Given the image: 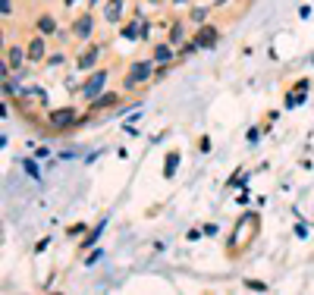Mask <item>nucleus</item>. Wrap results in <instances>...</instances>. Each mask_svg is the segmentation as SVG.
Instances as JSON below:
<instances>
[{
	"label": "nucleus",
	"instance_id": "nucleus-1",
	"mask_svg": "<svg viewBox=\"0 0 314 295\" xmlns=\"http://www.w3.org/2000/svg\"><path fill=\"white\" fill-rule=\"evenodd\" d=\"M104 88H107V69H95V76L82 85V98L95 101L98 95H104Z\"/></svg>",
	"mask_w": 314,
	"mask_h": 295
},
{
	"label": "nucleus",
	"instance_id": "nucleus-2",
	"mask_svg": "<svg viewBox=\"0 0 314 295\" xmlns=\"http://www.w3.org/2000/svg\"><path fill=\"white\" fill-rule=\"evenodd\" d=\"M151 79V63L148 60H138L132 69H129V76H126V88H132V85H141Z\"/></svg>",
	"mask_w": 314,
	"mask_h": 295
},
{
	"label": "nucleus",
	"instance_id": "nucleus-3",
	"mask_svg": "<svg viewBox=\"0 0 314 295\" xmlns=\"http://www.w3.org/2000/svg\"><path fill=\"white\" fill-rule=\"evenodd\" d=\"M91 28H95V19H91V13H82L79 19L72 22V38L88 41V38H91Z\"/></svg>",
	"mask_w": 314,
	"mask_h": 295
},
{
	"label": "nucleus",
	"instance_id": "nucleus-4",
	"mask_svg": "<svg viewBox=\"0 0 314 295\" xmlns=\"http://www.w3.org/2000/svg\"><path fill=\"white\" fill-rule=\"evenodd\" d=\"M50 123L57 126V129H66V126H72V123H79L76 107H60V110H53V113H50Z\"/></svg>",
	"mask_w": 314,
	"mask_h": 295
},
{
	"label": "nucleus",
	"instance_id": "nucleus-5",
	"mask_svg": "<svg viewBox=\"0 0 314 295\" xmlns=\"http://www.w3.org/2000/svg\"><path fill=\"white\" fill-rule=\"evenodd\" d=\"M217 38H220V32H217L214 25H201V28H198V35H195L198 47H208V50H211V47L217 44Z\"/></svg>",
	"mask_w": 314,
	"mask_h": 295
},
{
	"label": "nucleus",
	"instance_id": "nucleus-6",
	"mask_svg": "<svg viewBox=\"0 0 314 295\" xmlns=\"http://www.w3.org/2000/svg\"><path fill=\"white\" fill-rule=\"evenodd\" d=\"M305 95H308V82H295V91H289V95H286V110L299 107V104L305 101Z\"/></svg>",
	"mask_w": 314,
	"mask_h": 295
},
{
	"label": "nucleus",
	"instance_id": "nucleus-7",
	"mask_svg": "<svg viewBox=\"0 0 314 295\" xmlns=\"http://www.w3.org/2000/svg\"><path fill=\"white\" fill-rule=\"evenodd\" d=\"M28 60L32 63H38V60H44V35H35V38L28 41Z\"/></svg>",
	"mask_w": 314,
	"mask_h": 295
},
{
	"label": "nucleus",
	"instance_id": "nucleus-8",
	"mask_svg": "<svg viewBox=\"0 0 314 295\" xmlns=\"http://www.w3.org/2000/svg\"><path fill=\"white\" fill-rule=\"evenodd\" d=\"M104 229H107V220H101V223H98L95 229H91V232H88V235L82 239V251H88V248H95V245H98V239L104 235Z\"/></svg>",
	"mask_w": 314,
	"mask_h": 295
},
{
	"label": "nucleus",
	"instance_id": "nucleus-9",
	"mask_svg": "<svg viewBox=\"0 0 314 295\" xmlns=\"http://www.w3.org/2000/svg\"><path fill=\"white\" fill-rule=\"evenodd\" d=\"M104 19H107V22H120V19H123V0H107Z\"/></svg>",
	"mask_w": 314,
	"mask_h": 295
},
{
	"label": "nucleus",
	"instance_id": "nucleus-10",
	"mask_svg": "<svg viewBox=\"0 0 314 295\" xmlns=\"http://www.w3.org/2000/svg\"><path fill=\"white\" fill-rule=\"evenodd\" d=\"M28 60V50H22V47H10V53H7V63H10V69H22V63Z\"/></svg>",
	"mask_w": 314,
	"mask_h": 295
},
{
	"label": "nucleus",
	"instance_id": "nucleus-11",
	"mask_svg": "<svg viewBox=\"0 0 314 295\" xmlns=\"http://www.w3.org/2000/svg\"><path fill=\"white\" fill-rule=\"evenodd\" d=\"M98 57H101V47L95 44V47H88V53H82V57H79L76 63H79V69H95Z\"/></svg>",
	"mask_w": 314,
	"mask_h": 295
},
{
	"label": "nucleus",
	"instance_id": "nucleus-12",
	"mask_svg": "<svg viewBox=\"0 0 314 295\" xmlns=\"http://www.w3.org/2000/svg\"><path fill=\"white\" fill-rule=\"evenodd\" d=\"M154 60H157L160 66H170V63H173V44H157V47H154Z\"/></svg>",
	"mask_w": 314,
	"mask_h": 295
},
{
	"label": "nucleus",
	"instance_id": "nucleus-13",
	"mask_svg": "<svg viewBox=\"0 0 314 295\" xmlns=\"http://www.w3.org/2000/svg\"><path fill=\"white\" fill-rule=\"evenodd\" d=\"M120 98L117 95H110V91H104V95H98L95 101H91V110H107V107H113Z\"/></svg>",
	"mask_w": 314,
	"mask_h": 295
},
{
	"label": "nucleus",
	"instance_id": "nucleus-14",
	"mask_svg": "<svg viewBox=\"0 0 314 295\" xmlns=\"http://www.w3.org/2000/svg\"><path fill=\"white\" fill-rule=\"evenodd\" d=\"M182 41H186V28H182V22H173V28H170V44L179 47Z\"/></svg>",
	"mask_w": 314,
	"mask_h": 295
},
{
	"label": "nucleus",
	"instance_id": "nucleus-15",
	"mask_svg": "<svg viewBox=\"0 0 314 295\" xmlns=\"http://www.w3.org/2000/svg\"><path fill=\"white\" fill-rule=\"evenodd\" d=\"M176 167H179V154L173 151V154H167V163H163V176L173 179V176H176Z\"/></svg>",
	"mask_w": 314,
	"mask_h": 295
},
{
	"label": "nucleus",
	"instance_id": "nucleus-16",
	"mask_svg": "<svg viewBox=\"0 0 314 295\" xmlns=\"http://www.w3.org/2000/svg\"><path fill=\"white\" fill-rule=\"evenodd\" d=\"M38 32L41 35H57V22H53V16H41V19H38Z\"/></svg>",
	"mask_w": 314,
	"mask_h": 295
},
{
	"label": "nucleus",
	"instance_id": "nucleus-17",
	"mask_svg": "<svg viewBox=\"0 0 314 295\" xmlns=\"http://www.w3.org/2000/svg\"><path fill=\"white\" fill-rule=\"evenodd\" d=\"M120 35H123L126 41H135V38H141V25H138V22H129V25H126Z\"/></svg>",
	"mask_w": 314,
	"mask_h": 295
},
{
	"label": "nucleus",
	"instance_id": "nucleus-18",
	"mask_svg": "<svg viewBox=\"0 0 314 295\" xmlns=\"http://www.w3.org/2000/svg\"><path fill=\"white\" fill-rule=\"evenodd\" d=\"M208 13H211L208 7H192V19H195L198 25H205V19H208Z\"/></svg>",
	"mask_w": 314,
	"mask_h": 295
},
{
	"label": "nucleus",
	"instance_id": "nucleus-19",
	"mask_svg": "<svg viewBox=\"0 0 314 295\" xmlns=\"http://www.w3.org/2000/svg\"><path fill=\"white\" fill-rule=\"evenodd\" d=\"M101 257H104V251H101V248H95V251H91V254L85 257V267H95V264L101 261Z\"/></svg>",
	"mask_w": 314,
	"mask_h": 295
},
{
	"label": "nucleus",
	"instance_id": "nucleus-20",
	"mask_svg": "<svg viewBox=\"0 0 314 295\" xmlns=\"http://www.w3.org/2000/svg\"><path fill=\"white\" fill-rule=\"evenodd\" d=\"M245 289H251V292H267V286H264L261 280H245Z\"/></svg>",
	"mask_w": 314,
	"mask_h": 295
},
{
	"label": "nucleus",
	"instance_id": "nucleus-21",
	"mask_svg": "<svg viewBox=\"0 0 314 295\" xmlns=\"http://www.w3.org/2000/svg\"><path fill=\"white\" fill-rule=\"evenodd\" d=\"M25 170L35 176V179H41V173H38V167H35V160H25Z\"/></svg>",
	"mask_w": 314,
	"mask_h": 295
},
{
	"label": "nucleus",
	"instance_id": "nucleus-22",
	"mask_svg": "<svg viewBox=\"0 0 314 295\" xmlns=\"http://www.w3.org/2000/svg\"><path fill=\"white\" fill-rule=\"evenodd\" d=\"M0 13H4V16L13 13V4H10V0H0Z\"/></svg>",
	"mask_w": 314,
	"mask_h": 295
},
{
	"label": "nucleus",
	"instance_id": "nucleus-23",
	"mask_svg": "<svg viewBox=\"0 0 314 295\" xmlns=\"http://www.w3.org/2000/svg\"><path fill=\"white\" fill-rule=\"evenodd\" d=\"M295 235H299V239H308V229H305V223H295Z\"/></svg>",
	"mask_w": 314,
	"mask_h": 295
},
{
	"label": "nucleus",
	"instance_id": "nucleus-24",
	"mask_svg": "<svg viewBox=\"0 0 314 295\" xmlns=\"http://www.w3.org/2000/svg\"><path fill=\"white\" fill-rule=\"evenodd\" d=\"M261 138V129H248V141H258Z\"/></svg>",
	"mask_w": 314,
	"mask_h": 295
},
{
	"label": "nucleus",
	"instance_id": "nucleus-25",
	"mask_svg": "<svg viewBox=\"0 0 314 295\" xmlns=\"http://www.w3.org/2000/svg\"><path fill=\"white\" fill-rule=\"evenodd\" d=\"M173 4H179V7H182V4H189V0H173Z\"/></svg>",
	"mask_w": 314,
	"mask_h": 295
},
{
	"label": "nucleus",
	"instance_id": "nucleus-26",
	"mask_svg": "<svg viewBox=\"0 0 314 295\" xmlns=\"http://www.w3.org/2000/svg\"><path fill=\"white\" fill-rule=\"evenodd\" d=\"M72 4H79V0H66V7H72Z\"/></svg>",
	"mask_w": 314,
	"mask_h": 295
},
{
	"label": "nucleus",
	"instance_id": "nucleus-27",
	"mask_svg": "<svg viewBox=\"0 0 314 295\" xmlns=\"http://www.w3.org/2000/svg\"><path fill=\"white\" fill-rule=\"evenodd\" d=\"M214 4H226V0H214Z\"/></svg>",
	"mask_w": 314,
	"mask_h": 295
},
{
	"label": "nucleus",
	"instance_id": "nucleus-28",
	"mask_svg": "<svg viewBox=\"0 0 314 295\" xmlns=\"http://www.w3.org/2000/svg\"><path fill=\"white\" fill-rule=\"evenodd\" d=\"M151 4H163V0H151Z\"/></svg>",
	"mask_w": 314,
	"mask_h": 295
}]
</instances>
